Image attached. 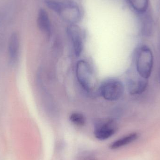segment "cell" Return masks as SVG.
Here are the masks:
<instances>
[{
  "label": "cell",
  "mask_w": 160,
  "mask_h": 160,
  "mask_svg": "<svg viewBox=\"0 0 160 160\" xmlns=\"http://www.w3.org/2000/svg\"><path fill=\"white\" fill-rule=\"evenodd\" d=\"M37 22L39 30L48 37H50L52 34L51 23L48 14L44 8H40L38 10Z\"/></svg>",
  "instance_id": "8"
},
{
  "label": "cell",
  "mask_w": 160,
  "mask_h": 160,
  "mask_svg": "<svg viewBox=\"0 0 160 160\" xmlns=\"http://www.w3.org/2000/svg\"><path fill=\"white\" fill-rule=\"evenodd\" d=\"M130 6L137 13H146L148 6L149 0H127Z\"/></svg>",
  "instance_id": "12"
},
{
  "label": "cell",
  "mask_w": 160,
  "mask_h": 160,
  "mask_svg": "<svg viewBox=\"0 0 160 160\" xmlns=\"http://www.w3.org/2000/svg\"><path fill=\"white\" fill-rule=\"evenodd\" d=\"M117 130L118 125L114 119L102 118L95 123L94 135L98 140L104 141L112 137Z\"/></svg>",
  "instance_id": "5"
},
{
  "label": "cell",
  "mask_w": 160,
  "mask_h": 160,
  "mask_svg": "<svg viewBox=\"0 0 160 160\" xmlns=\"http://www.w3.org/2000/svg\"><path fill=\"white\" fill-rule=\"evenodd\" d=\"M148 83V79L141 77L135 70L129 75L127 80L128 90L131 95H140L145 91Z\"/></svg>",
  "instance_id": "7"
},
{
  "label": "cell",
  "mask_w": 160,
  "mask_h": 160,
  "mask_svg": "<svg viewBox=\"0 0 160 160\" xmlns=\"http://www.w3.org/2000/svg\"><path fill=\"white\" fill-rule=\"evenodd\" d=\"M125 88L123 83L116 79H110L104 81L99 88L102 97L106 100H118L124 94Z\"/></svg>",
  "instance_id": "3"
},
{
  "label": "cell",
  "mask_w": 160,
  "mask_h": 160,
  "mask_svg": "<svg viewBox=\"0 0 160 160\" xmlns=\"http://www.w3.org/2000/svg\"><path fill=\"white\" fill-rule=\"evenodd\" d=\"M133 58L137 73L148 79L152 74L154 64V56L150 48L146 45L139 46L134 51Z\"/></svg>",
  "instance_id": "2"
},
{
  "label": "cell",
  "mask_w": 160,
  "mask_h": 160,
  "mask_svg": "<svg viewBox=\"0 0 160 160\" xmlns=\"http://www.w3.org/2000/svg\"><path fill=\"white\" fill-rule=\"evenodd\" d=\"M69 119L72 123L77 126H83L85 124V118L82 114L80 113H72L69 117Z\"/></svg>",
  "instance_id": "13"
},
{
  "label": "cell",
  "mask_w": 160,
  "mask_h": 160,
  "mask_svg": "<svg viewBox=\"0 0 160 160\" xmlns=\"http://www.w3.org/2000/svg\"><path fill=\"white\" fill-rule=\"evenodd\" d=\"M141 22V33L142 35L144 37L150 36L154 30L152 18L148 15H145L142 18Z\"/></svg>",
  "instance_id": "11"
},
{
  "label": "cell",
  "mask_w": 160,
  "mask_h": 160,
  "mask_svg": "<svg viewBox=\"0 0 160 160\" xmlns=\"http://www.w3.org/2000/svg\"><path fill=\"white\" fill-rule=\"evenodd\" d=\"M76 77L79 83L87 92H90L95 86L92 68L87 61L80 60L76 65Z\"/></svg>",
  "instance_id": "4"
},
{
  "label": "cell",
  "mask_w": 160,
  "mask_h": 160,
  "mask_svg": "<svg viewBox=\"0 0 160 160\" xmlns=\"http://www.w3.org/2000/svg\"><path fill=\"white\" fill-rule=\"evenodd\" d=\"M77 160H99L97 156L89 152H83L80 153L77 157Z\"/></svg>",
  "instance_id": "14"
},
{
  "label": "cell",
  "mask_w": 160,
  "mask_h": 160,
  "mask_svg": "<svg viewBox=\"0 0 160 160\" xmlns=\"http://www.w3.org/2000/svg\"><path fill=\"white\" fill-rule=\"evenodd\" d=\"M19 49V36L17 32H14L9 38L8 45V56L11 64L15 63L18 60Z\"/></svg>",
  "instance_id": "9"
},
{
  "label": "cell",
  "mask_w": 160,
  "mask_h": 160,
  "mask_svg": "<svg viewBox=\"0 0 160 160\" xmlns=\"http://www.w3.org/2000/svg\"><path fill=\"white\" fill-rule=\"evenodd\" d=\"M67 32L72 42L75 55L79 57L83 48L84 31L78 24H71L68 25Z\"/></svg>",
  "instance_id": "6"
},
{
  "label": "cell",
  "mask_w": 160,
  "mask_h": 160,
  "mask_svg": "<svg viewBox=\"0 0 160 160\" xmlns=\"http://www.w3.org/2000/svg\"><path fill=\"white\" fill-rule=\"evenodd\" d=\"M139 138V134L136 132L130 133L122 138L113 142L110 145L111 149H117L131 143Z\"/></svg>",
  "instance_id": "10"
},
{
  "label": "cell",
  "mask_w": 160,
  "mask_h": 160,
  "mask_svg": "<svg viewBox=\"0 0 160 160\" xmlns=\"http://www.w3.org/2000/svg\"><path fill=\"white\" fill-rule=\"evenodd\" d=\"M45 3L48 8L70 24H77L82 18L79 6L74 1L46 0Z\"/></svg>",
  "instance_id": "1"
}]
</instances>
